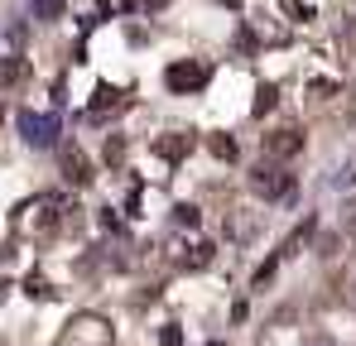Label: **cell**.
<instances>
[{
	"mask_svg": "<svg viewBox=\"0 0 356 346\" xmlns=\"http://www.w3.org/2000/svg\"><path fill=\"white\" fill-rule=\"evenodd\" d=\"M207 77H212V72H207V63H193V58H188V63H169V72H164V87L183 97V92H197V87H207Z\"/></svg>",
	"mask_w": 356,
	"mask_h": 346,
	"instance_id": "6da1fadb",
	"label": "cell"
},
{
	"mask_svg": "<svg viewBox=\"0 0 356 346\" xmlns=\"http://www.w3.org/2000/svg\"><path fill=\"white\" fill-rule=\"evenodd\" d=\"M250 188H255L260 197H289V192H294V178L284 169H275V164H260V169L250 173Z\"/></svg>",
	"mask_w": 356,
	"mask_h": 346,
	"instance_id": "7a4b0ae2",
	"label": "cell"
},
{
	"mask_svg": "<svg viewBox=\"0 0 356 346\" xmlns=\"http://www.w3.org/2000/svg\"><path fill=\"white\" fill-rule=\"evenodd\" d=\"M19 130H24V140H29V145L49 149V145L58 140V115H34V111H19Z\"/></svg>",
	"mask_w": 356,
	"mask_h": 346,
	"instance_id": "3957f363",
	"label": "cell"
},
{
	"mask_svg": "<svg viewBox=\"0 0 356 346\" xmlns=\"http://www.w3.org/2000/svg\"><path fill=\"white\" fill-rule=\"evenodd\" d=\"M303 149V135L298 130H275V135H265V154H275V159H289Z\"/></svg>",
	"mask_w": 356,
	"mask_h": 346,
	"instance_id": "277c9868",
	"label": "cell"
},
{
	"mask_svg": "<svg viewBox=\"0 0 356 346\" xmlns=\"http://www.w3.org/2000/svg\"><path fill=\"white\" fill-rule=\"evenodd\" d=\"M63 173H67V183H92V164L77 145H63Z\"/></svg>",
	"mask_w": 356,
	"mask_h": 346,
	"instance_id": "5b68a950",
	"label": "cell"
},
{
	"mask_svg": "<svg viewBox=\"0 0 356 346\" xmlns=\"http://www.w3.org/2000/svg\"><path fill=\"white\" fill-rule=\"evenodd\" d=\"M193 149V135H164V140H154V154L159 159H183Z\"/></svg>",
	"mask_w": 356,
	"mask_h": 346,
	"instance_id": "8992f818",
	"label": "cell"
},
{
	"mask_svg": "<svg viewBox=\"0 0 356 346\" xmlns=\"http://www.w3.org/2000/svg\"><path fill=\"white\" fill-rule=\"evenodd\" d=\"M120 106V92H111V87H102V92H97V101H92V115H97V120H102V115H111Z\"/></svg>",
	"mask_w": 356,
	"mask_h": 346,
	"instance_id": "52a82bcc",
	"label": "cell"
},
{
	"mask_svg": "<svg viewBox=\"0 0 356 346\" xmlns=\"http://www.w3.org/2000/svg\"><path fill=\"white\" fill-rule=\"evenodd\" d=\"M19 77H24V63H19V58H5V63H0V87L19 82Z\"/></svg>",
	"mask_w": 356,
	"mask_h": 346,
	"instance_id": "ba28073f",
	"label": "cell"
},
{
	"mask_svg": "<svg viewBox=\"0 0 356 346\" xmlns=\"http://www.w3.org/2000/svg\"><path fill=\"white\" fill-rule=\"evenodd\" d=\"M270 106H275V87H265V92H260V101H255V115H265Z\"/></svg>",
	"mask_w": 356,
	"mask_h": 346,
	"instance_id": "9c48e42d",
	"label": "cell"
},
{
	"mask_svg": "<svg viewBox=\"0 0 356 346\" xmlns=\"http://www.w3.org/2000/svg\"><path fill=\"white\" fill-rule=\"evenodd\" d=\"M212 149H217L222 159H236V145H232V140H212Z\"/></svg>",
	"mask_w": 356,
	"mask_h": 346,
	"instance_id": "30bf717a",
	"label": "cell"
},
{
	"mask_svg": "<svg viewBox=\"0 0 356 346\" xmlns=\"http://www.w3.org/2000/svg\"><path fill=\"white\" fill-rule=\"evenodd\" d=\"M178 222L183 226H197V207H178Z\"/></svg>",
	"mask_w": 356,
	"mask_h": 346,
	"instance_id": "8fae6325",
	"label": "cell"
},
{
	"mask_svg": "<svg viewBox=\"0 0 356 346\" xmlns=\"http://www.w3.org/2000/svg\"><path fill=\"white\" fill-rule=\"evenodd\" d=\"M120 154H125V145H120V140H111V145H106V159H111V164H120Z\"/></svg>",
	"mask_w": 356,
	"mask_h": 346,
	"instance_id": "7c38bea8",
	"label": "cell"
},
{
	"mask_svg": "<svg viewBox=\"0 0 356 346\" xmlns=\"http://www.w3.org/2000/svg\"><path fill=\"white\" fill-rule=\"evenodd\" d=\"M352 236H356V222H352Z\"/></svg>",
	"mask_w": 356,
	"mask_h": 346,
	"instance_id": "4fadbf2b",
	"label": "cell"
}]
</instances>
